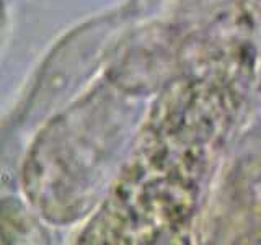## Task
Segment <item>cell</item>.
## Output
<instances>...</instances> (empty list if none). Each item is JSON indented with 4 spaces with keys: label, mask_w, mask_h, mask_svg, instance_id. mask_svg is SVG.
Returning <instances> with one entry per match:
<instances>
[{
    "label": "cell",
    "mask_w": 261,
    "mask_h": 245,
    "mask_svg": "<svg viewBox=\"0 0 261 245\" xmlns=\"http://www.w3.org/2000/svg\"><path fill=\"white\" fill-rule=\"evenodd\" d=\"M4 24H5V4L4 0H0V33L4 30Z\"/></svg>",
    "instance_id": "obj_1"
}]
</instances>
